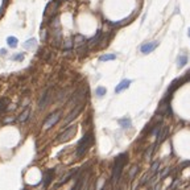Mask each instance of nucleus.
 I'll use <instances>...</instances> for the list:
<instances>
[{"label":"nucleus","mask_w":190,"mask_h":190,"mask_svg":"<svg viewBox=\"0 0 190 190\" xmlns=\"http://www.w3.org/2000/svg\"><path fill=\"white\" fill-rule=\"evenodd\" d=\"M100 35H102V32H100V31H98V32H97V35H95V36L91 38L90 41H88V44H90V45H95V44H98L99 38H100Z\"/></svg>","instance_id":"nucleus-13"},{"label":"nucleus","mask_w":190,"mask_h":190,"mask_svg":"<svg viewBox=\"0 0 190 190\" xmlns=\"http://www.w3.org/2000/svg\"><path fill=\"white\" fill-rule=\"evenodd\" d=\"M35 46H36V40H35V38H31V40H28L24 44V48L25 49H33Z\"/></svg>","instance_id":"nucleus-11"},{"label":"nucleus","mask_w":190,"mask_h":190,"mask_svg":"<svg viewBox=\"0 0 190 190\" xmlns=\"http://www.w3.org/2000/svg\"><path fill=\"white\" fill-rule=\"evenodd\" d=\"M50 181H52V172L49 170V172L45 173V181H44V186H48Z\"/></svg>","instance_id":"nucleus-17"},{"label":"nucleus","mask_w":190,"mask_h":190,"mask_svg":"<svg viewBox=\"0 0 190 190\" xmlns=\"http://www.w3.org/2000/svg\"><path fill=\"white\" fill-rule=\"evenodd\" d=\"M41 38L44 41H45V38H46V32L45 31H42V33H41Z\"/></svg>","instance_id":"nucleus-27"},{"label":"nucleus","mask_w":190,"mask_h":190,"mask_svg":"<svg viewBox=\"0 0 190 190\" xmlns=\"http://www.w3.org/2000/svg\"><path fill=\"white\" fill-rule=\"evenodd\" d=\"M159 163H157V161H156V163L152 165V168H150V172H152V173H154V172H157V169H159Z\"/></svg>","instance_id":"nucleus-24"},{"label":"nucleus","mask_w":190,"mask_h":190,"mask_svg":"<svg viewBox=\"0 0 190 190\" xmlns=\"http://www.w3.org/2000/svg\"><path fill=\"white\" fill-rule=\"evenodd\" d=\"M75 133H77V126H71V127H69L65 132L61 133V135L58 136V139H57V141H58V143H65V141L70 140V139L74 136Z\"/></svg>","instance_id":"nucleus-3"},{"label":"nucleus","mask_w":190,"mask_h":190,"mask_svg":"<svg viewBox=\"0 0 190 190\" xmlns=\"http://www.w3.org/2000/svg\"><path fill=\"white\" fill-rule=\"evenodd\" d=\"M116 58V55L115 54H104V55H102L99 59L100 61H111V59H115Z\"/></svg>","instance_id":"nucleus-19"},{"label":"nucleus","mask_w":190,"mask_h":190,"mask_svg":"<svg viewBox=\"0 0 190 190\" xmlns=\"http://www.w3.org/2000/svg\"><path fill=\"white\" fill-rule=\"evenodd\" d=\"M160 131H161V127H160V126H159V127H157V128H154V130H153V131H152V135H156V136H157V135H159V132H160Z\"/></svg>","instance_id":"nucleus-25"},{"label":"nucleus","mask_w":190,"mask_h":190,"mask_svg":"<svg viewBox=\"0 0 190 190\" xmlns=\"http://www.w3.org/2000/svg\"><path fill=\"white\" fill-rule=\"evenodd\" d=\"M126 157H127V154L123 153V154H119L118 157H116V160H115L114 172H112V181L114 182H118L119 181L120 174H121V170H123L124 164H126Z\"/></svg>","instance_id":"nucleus-1"},{"label":"nucleus","mask_w":190,"mask_h":190,"mask_svg":"<svg viewBox=\"0 0 190 190\" xmlns=\"http://www.w3.org/2000/svg\"><path fill=\"white\" fill-rule=\"evenodd\" d=\"M29 115H31V108H25L24 112H21V115L19 116V120L25 121V120H28V118H29Z\"/></svg>","instance_id":"nucleus-10"},{"label":"nucleus","mask_w":190,"mask_h":190,"mask_svg":"<svg viewBox=\"0 0 190 190\" xmlns=\"http://www.w3.org/2000/svg\"><path fill=\"white\" fill-rule=\"evenodd\" d=\"M23 58H24V54L23 53H20V54H17V55H15V57H13V59H16V61L23 59Z\"/></svg>","instance_id":"nucleus-26"},{"label":"nucleus","mask_w":190,"mask_h":190,"mask_svg":"<svg viewBox=\"0 0 190 190\" xmlns=\"http://www.w3.org/2000/svg\"><path fill=\"white\" fill-rule=\"evenodd\" d=\"M82 107H83L82 104H78V107H77V108H74V110L71 111V112L69 114V116H68V118H66V120H65V121H66V123H70V121H71L73 119H75V118H77V115L79 114V112H81Z\"/></svg>","instance_id":"nucleus-6"},{"label":"nucleus","mask_w":190,"mask_h":190,"mask_svg":"<svg viewBox=\"0 0 190 190\" xmlns=\"http://www.w3.org/2000/svg\"><path fill=\"white\" fill-rule=\"evenodd\" d=\"M73 41H74V45L75 46L81 48L82 45H85V44H86V38L83 37L82 35H77L74 38H73Z\"/></svg>","instance_id":"nucleus-8"},{"label":"nucleus","mask_w":190,"mask_h":190,"mask_svg":"<svg viewBox=\"0 0 190 190\" xmlns=\"http://www.w3.org/2000/svg\"><path fill=\"white\" fill-rule=\"evenodd\" d=\"M95 94H97V97L102 98L103 95L106 94V88H104V87H97V90H95Z\"/></svg>","instance_id":"nucleus-20"},{"label":"nucleus","mask_w":190,"mask_h":190,"mask_svg":"<svg viewBox=\"0 0 190 190\" xmlns=\"http://www.w3.org/2000/svg\"><path fill=\"white\" fill-rule=\"evenodd\" d=\"M157 45H159L157 41H150V42H147V44H144V45H141L140 50H141V53L148 54V53H150L152 50H154L156 48H157Z\"/></svg>","instance_id":"nucleus-5"},{"label":"nucleus","mask_w":190,"mask_h":190,"mask_svg":"<svg viewBox=\"0 0 190 190\" xmlns=\"http://www.w3.org/2000/svg\"><path fill=\"white\" fill-rule=\"evenodd\" d=\"M136 173H137V166H132L131 172H130V180H132V178L136 176Z\"/></svg>","instance_id":"nucleus-22"},{"label":"nucleus","mask_w":190,"mask_h":190,"mask_svg":"<svg viewBox=\"0 0 190 190\" xmlns=\"http://www.w3.org/2000/svg\"><path fill=\"white\" fill-rule=\"evenodd\" d=\"M8 104V100L7 99H2L0 100V110H5V106Z\"/></svg>","instance_id":"nucleus-23"},{"label":"nucleus","mask_w":190,"mask_h":190,"mask_svg":"<svg viewBox=\"0 0 190 190\" xmlns=\"http://www.w3.org/2000/svg\"><path fill=\"white\" fill-rule=\"evenodd\" d=\"M189 36H190V29H189Z\"/></svg>","instance_id":"nucleus-28"},{"label":"nucleus","mask_w":190,"mask_h":190,"mask_svg":"<svg viewBox=\"0 0 190 190\" xmlns=\"http://www.w3.org/2000/svg\"><path fill=\"white\" fill-rule=\"evenodd\" d=\"M7 42H8V45L11 46V48H16V46H17V38H16V37H8L7 38Z\"/></svg>","instance_id":"nucleus-12"},{"label":"nucleus","mask_w":190,"mask_h":190,"mask_svg":"<svg viewBox=\"0 0 190 190\" xmlns=\"http://www.w3.org/2000/svg\"><path fill=\"white\" fill-rule=\"evenodd\" d=\"M181 82H182V79H178V81H174V82H173V83H172V86L169 87V94L173 93V90H174L176 87L180 86V83H181Z\"/></svg>","instance_id":"nucleus-21"},{"label":"nucleus","mask_w":190,"mask_h":190,"mask_svg":"<svg viewBox=\"0 0 190 190\" xmlns=\"http://www.w3.org/2000/svg\"><path fill=\"white\" fill-rule=\"evenodd\" d=\"M91 141H93V135L91 133H86V135L81 139V141L78 143V148H77V156L78 157H81V156H83L86 153V150L91 145Z\"/></svg>","instance_id":"nucleus-2"},{"label":"nucleus","mask_w":190,"mask_h":190,"mask_svg":"<svg viewBox=\"0 0 190 190\" xmlns=\"http://www.w3.org/2000/svg\"><path fill=\"white\" fill-rule=\"evenodd\" d=\"M130 85H131V81H130V79H123V81L119 83V85L116 86L115 91H116V93H121L123 90H126V88L130 86Z\"/></svg>","instance_id":"nucleus-7"},{"label":"nucleus","mask_w":190,"mask_h":190,"mask_svg":"<svg viewBox=\"0 0 190 190\" xmlns=\"http://www.w3.org/2000/svg\"><path fill=\"white\" fill-rule=\"evenodd\" d=\"M188 64V55L186 54H180L177 57V65H178V68H183Z\"/></svg>","instance_id":"nucleus-9"},{"label":"nucleus","mask_w":190,"mask_h":190,"mask_svg":"<svg viewBox=\"0 0 190 190\" xmlns=\"http://www.w3.org/2000/svg\"><path fill=\"white\" fill-rule=\"evenodd\" d=\"M48 98H49V91H46L45 94L42 95V98H41V100H40V107H45V104H46V102H48Z\"/></svg>","instance_id":"nucleus-16"},{"label":"nucleus","mask_w":190,"mask_h":190,"mask_svg":"<svg viewBox=\"0 0 190 190\" xmlns=\"http://www.w3.org/2000/svg\"><path fill=\"white\" fill-rule=\"evenodd\" d=\"M119 124H120L123 128H130V127H131V120L128 119V118H126V119H120V120H119Z\"/></svg>","instance_id":"nucleus-14"},{"label":"nucleus","mask_w":190,"mask_h":190,"mask_svg":"<svg viewBox=\"0 0 190 190\" xmlns=\"http://www.w3.org/2000/svg\"><path fill=\"white\" fill-rule=\"evenodd\" d=\"M73 46H74V41L73 40H66L65 42H64V49H66V50H69V49H71Z\"/></svg>","instance_id":"nucleus-18"},{"label":"nucleus","mask_w":190,"mask_h":190,"mask_svg":"<svg viewBox=\"0 0 190 190\" xmlns=\"http://www.w3.org/2000/svg\"><path fill=\"white\" fill-rule=\"evenodd\" d=\"M59 116H61V112L59 111H57V112H54V114H52L48 118V120L44 123V128H45V130H49V128H52L55 123H57L58 120H59Z\"/></svg>","instance_id":"nucleus-4"},{"label":"nucleus","mask_w":190,"mask_h":190,"mask_svg":"<svg viewBox=\"0 0 190 190\" xmlns=\"http://www.w3.org/2000/svg\"><path fill=\"white\" fill-rule=\"evenodd\" d=\"M166 135H168V130L166 128H164L163 131H161V133L159 135V141H157V144H160V143H163L164 140H165V137H166Z\"/></svg>","instance_id":"nucleus-15"}]
</instances>
